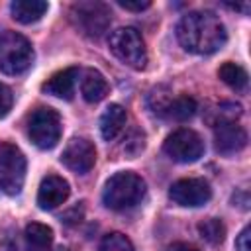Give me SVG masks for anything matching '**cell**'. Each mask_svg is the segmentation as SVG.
Instances as JSON below:
<instances>
[{
	"label": "cell",
	"instance_id": "ac0fdd59",
	"mask_svg": "<svg viewBox=\"0 0 251 251\" xmlns=\"http://www.w3.org/2000/svg\"><path fill=\"white\" fill-rule=\"evenodd\" d=\"M194 114H196V100L190 96H176V98H171V102L167 104L163 118H169L175 122H186Z\"/></svg>",
	"mask_w": 251,
	"mask_h": 251
},
{
	"label": "cell",
	"instance_id": "4316f807",
	"mask_svg": "<svg viewBox=\"0 0 251 251\" xmlns=\"http://www.w3.org/2000/svg\"><path fill=\"white\" fill-rule=\"evenodd\" d=\"M233 202H235L241 210H247V208H249V196H247V192L243 190V192L233 194ZM235 204H233V206H235Z\"/></svg>",
	"mask_w": 251,
	"mask_h": 251
},
{
	"label": "cell",
	"instance_id": "83f0119b",
	"mask_svg": "<svg viewBox=\"0 0 251 251\" xmlns=\"http://www.w3.org/2000/svg\"><path fill=\"white\" fill-rule=\"evenodd\" d=\"M167 251H200V249H198V247H194V245H190V243L176 241V243L169 245V249H167Z\"/></svg>",
	"mask_w": 251,
	"mask_h": 251
},
{
	"label": "cell",
	"instance_id": "f1b7e54d",
	"mask_svg": "<svg viewBox=\"0 0 251 251\" xmlns=\"http://www.w3.org/2000/svg\"><path fill=\"white\" fill-rule=\"evenodd\" d=\"M59 251H71V249H67V247H61V249H59Z\"/></svg>",
	"mask_w": 251,
	"mask_h": 251
},
{
	"label": "cell",
	"instance_id": "7c38bea8",
	"mask_svg": "<svg viewBox=\"0 0 251 251\" xmlns=\"http://www.w3.org/2000/svg\"><path fill=\"white\" fill-rule=\"evenodd\" d=\"M69 182L59 175H47L37 190V204L41 210H55L69 198Z\"/></svg>",
	"mask_w": 251,
	"mask_h": 251
},
{
	"label": "cell",
	"instance_id": "484cf974",
	"mask_svg": "<svg viewBox=\"0 0 251 251\" xmlns=\"http://www.w3.org/2000/svg\"><path fill=\"white\" fill-rule=\"evenodd\" d=\"M118 6H122L124 10H129V12H141V10H147L151 6L149 0H118Z\"/></svg>",
	"mask_w": 251,
	"mask_h": 251
},
{
	"label": "cell",
	"instance_id": "5b68a950",
	"mask_svg": "<svg viewBox=\"0 0 251 251\" xmlns=\"http://www.w3.org/2000/svg\"><path fill=\"white\" fill-rule=\"evenodd\" d=\"M110 51L124 65L141 71L147 65V49L141 33L135 27H118L110 33Z\"/></svg>",
	"mask_w": 251,
	"mask_h": 251
},
{
	"label": "cell",
	"instance_id": "ba28073f",
	"mask_svg": "<svg viewBox=\"0 0 251 251\" xmlns=\"http://www.w3.org/2000/svg\"><path fill=\"white\" fill-rule=\"evenodd\" d=\"M163 151L176 163H194L204 155V141L194 129L180 127L165 139Z\"/></svg>",
	"mask_w": 251,
	"mask_h": 251
},
{
	"label": "cell",
	"instance_id": "cb8c5ba5",
	"mask_svg": "<svg viewBox=\"0 0 251 251\" xmlns=\"http://www.w3.org/2000/svg\"><path fill=\"white\" fill-rule=\"evenodd\" d=\"M12 102H14V94H12L10 86H6V84L0 82V118H4L10 112Z\"/></svg>",
	"mask_w": 251,
	"mask_h": 251
},
{
	"label": "cell",
	"instance_id": "6da1fadb",
	"mask_svg": "<svg viewBox=\"0 0 251 251\" xmlns=\"http://www.w3.org/2000/svg\"><path fill=\"white\" fill-rule=\"evenodd\" d=\"M176 37L184 51L194 55L216 53L227 39L226 25L214 12L196 10L180 18L176 25Z\"/></svg>",
	"mask_w": 251,
	"mask_h": 251
},
{
	"label": "cell",
	"instance_id": "e0dca14e",
	"mask_svg": "<svg viewBox=\"0 0 251 251\" xmlns=\"http://www.w3.org/2000/svg\"><path fill=\"white\" fill-rule=\"evenodd\" d=\"M53 229L45 224L31 222L25 226V249L27 251H51Z\"/></svg>",
	"mask_w": 251,
	"mask_h": 251
},
{
	"label": "cell",
	"instance_id": "603a6c76",
	"mask_svg": "<svg viewBox=\"0 0 251 251\" xmlns=\"http://www.w3.org/2000/svg\"><path fill=\"white\" fill-rule=\"evenodd\" d=\"M171 92L167 88H153L151 94H149V108L157 114V116H163L165 114V108L167 104L171 102Z\"/></svg>",
	"mask_w": 251,
	"mask_h": 251
},
{
	"label": "cell",
	"instance_id": "9a60e30c",
	"mask_svg": "<svg viewBox=\"0 0 251 251\" xmlns=\"http://www.w3.org/2000/svg\"><path fill=\"white\" fill-rule=\"evenodd\" d=\"M126 120H127V114H126V108L120 106V104H110L102 118H100V133L106 141H112L126 126Z\"/></svg>",
	"mask_w": 251,
	"mask_h": 251
},
{
	"label": "cell",
	"instance_id": "8992f818",
	"mask_svg": "<svg viewBox=\"0 0 251 251\" xmlns=\"http://www.w3.org/2000/svg\"><path fill=\"white\" fill-rule=\"evenodd\" d=\"M61 116L49 106H39L27 120V135L39 149H53L61 139Z\"/></svg>",
	"mask_w": 251,
	"mask_h": 251
},
{
	"label": "cell",
	"instance_id": "ffe728a7",
	"mask_svg": "<svg viewBox=\"0 0 251 251\" xmlns=\"http://www.w3.org/2000/svg\"><path fill=\"white\" fill-rule=\"evenodd\" d=\"M198 233H200V237L206 243L220 245L226 239V226L218 218H208V220H204V222L198 224Z\"/></svg>",
	"mask_w": 251,
	"mask_h": 251
},
{
	"label": "cell",
	"instance_id": "2e32d148",
	"mask_svg": "<svg viewBox=\"0 0 251 251\" xmlns=\"http://www.w3.org/2000/svg\"><path fill=\"white\" fill-rule=\"evenodd\" d=\"M47 2L43 0H14L10 4L12 10V18L18 20L20 24H33L37 20L43 18V14L47 12Z\"/></svg>",
	"mask_w": 251,
	"mask_h": 251
},
{
	"label": "cell",
	"instance_id": "5bb4252c",
	"mask_svg": "<svg viewBox=\"0 0 251 251\" xmlns=\"http://www.w3.org/2000/svg\"><path fill=\"white\" fill-rule=\"evenodd\" d=\"M110 86H108V80L104 78V75L96 69H86L82 78H80V94L86 102L90 104H96L100 100L106 98Z\"/></svg>",
	"mask_w": 251,
	"mask_h": 251
},
{
	"label": "cell",
	"instance_id": "3957f363",
	"mask_svg": "<svg viewBox=\"0 0 251 251\" xmlns=\"http://www.w3.org/2000/svg\"><path fill=\"white\" fill-rule=\"evenodd\" d=\"M71 20L82 35L98 39L108 31L112 22V12L104 2L82 0L71 6Z\"/></svg>",
	"mask_w": 251,
	"mask_h": 251
},
{
	"label": "cell",
	"instance_id": "7402d4cb",
	"mask_svg": "<svg viewBox=\"0 0 251 251\" xmlns=\"http://www.w3.org/2000/svg\"><path fill=\"white\" fill-rule=\"evenodd\" d=\"M143 147H145V133L139 131V129H131V131L126 135L124 145H122V149H124L127 155H131V157H135L137 153H141Z\"/></svg>",
	"mask_w": 251,
	"mask_h": 251
},
{
	"label": "cell",
	"instance_id": "d4e9b609",
	"mask_svg": "<svg viewBox=\"0 0 251 251\" xmlns=\"http://www.w3.org/2000/svg\"><path fill=\"white\" fill-rule=\"evenodd\" d=\"M235 249L237 251H251V227L249 226H245L239 231V235L235 239Z\"/></svg>",
	"mask_w": 251,
	"mask_h": 251
},
{
	"label": "cell",
	"instance_id": "4fadbf2b",
	"mask_svg": "<svg viewBox=\"0 0 251 251\" xmlns=\"http://www.w3.org/2000/svg\"><path fill=\"white\" fill-rule=\"evenodd\" d=\"M76 75H78V71L75 67L63 69V71L55 73L51 78H47L41 84V90L45 94H51V96H57V98H63V100H71L73 94H75Z\"/></svg>",
	"mask_w": 251,
	"mask_h": 251
},
{
	"label": "cell",
	"instance_id": "8fae6325",
	"mask_svg": "<svg viewBox=\"0 0 251 251\" xmlns=\"http://www.w3.org/2000/svg\"><path fill=\"white\" fill-rule=\"evenodd\" d=\"M214 145L222 155H233L247 145V131L235 122L214 124Z\"/></svg>",
	"mask_w": 251,
	"mask_h": 251
},
{
	"label": "cell",
	"instance_id": "9c48e42d",
	"mask_svg": "<svg viewBox=\"0 0 251 251\" xmlns=\"http://www.w3.org/2000/svg\"><path fill=\"white\" fill-rule=\"evenodd\" d=\"M169 198L178 206L198 208L212 198V188L204 178H180L171 184Z\"/></svg>",
	"mask_w": 251,
	"mask_h": 251
},
{
	"label": "cell",
	"instance_id": "277c9868",
	"mask_svg": "<svg viewBox=\"0 0 251 251\" xmlns=\"http://www.w3.org/2000/svg\"><path fill=\"white\" fill-rule=\"evenodd\" d=\"M33 49L27 37L18 31L6 29L0 33V71L6 75H20L29 69Z\"/></svg>",
	"mask_w": 251,
	"mask_h": 251
},
{
	"label": "cell",
	"instance_id": "44dd1931",
	"mask_svg": "<svg viewBox=\"0 0 251 251\" xmlns=\"http://www.w3.org/2000/svg\"><path fill=\"white\" fill-rule=\"evenodd\" d=\"M98 251H133V245L124 233L112 231V233H106L102 237Z\"/></svg>",
	"mask_w": 251,
	"mask_h": 251
},
{
	"label": "cell",
	"instance_id": "d6986e66",
	"mask_svg": "<svg viewBox=\"0 0 251 251\" xmlns=\"http://www.w3.org/2000/svg\"><path fill=\"white\" fill-rule=\"evenodd\" d=\"M218 76H220L229 88H233V90H237V92H243V90L247 88V82H249L247 71H245L241 65L231 63V61H227V63H224V65L220 67Z\"/></svg>",
	"mask_w": 251,
	"mask_h": 251
},
{
	"label": "cell",
	"instance_id": "52a82bcc",
	"mask_svg": "<svg viewBox=\"0 0 251 251\" xmlns=\"http://www.w3.org/2000/svg\"><path fill=\"white\" fill-rule=\"evenodd\" d=\"M25 180V157L14 143L0 141V190L20 194Z\"/></svg>",
	"mask_w": 251,
	"mask_h": 251
},
{
	"label": "cell",
	"instance_id": "7a4b0ae2",
	"mask_svg": "<svg viewBox=\"0 0 251 251\" xmlns=\"http://www.w3.org/2000/svg\"><path fill=\"white\" fill-rule=\"evenodd\" d=\"M145 196V180L131 171L112 175L102 190V202L110 210H127L141 202Z\"/></svg>",
	"mask_w": 251,
	"mask_h": 251
},
{
	"label": "cell",
	"instance_id": "30bf717a",
	"mask_svg": "<svg viewBox=\"0 0 251 251\" xmlns=\"http://www.w3.org/2000/svg\"><path fill=\"white\" fill-rule=\"evenodd\" d=\"M61 163L76 175L88 173L96 163V149L92 141L84 137H73L61 153Z\"/></svg>",
	"mask_w": 251,
	"mask_h": 251
}]
</instances>
